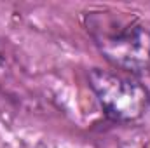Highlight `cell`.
I'll return each instance as SVG.
<instances>
[{"instance_id":"obj_1","label":"cell","mask_w":150,"mask_h":148,"mask_svg":"<svg viewBox=\"0 0 150 148\" xmlns=\"http://www.w3.org/2000/svg\"><path fill=\"white\" fill-rule=\"evenodd\" d=\"M87 33L113 66L133 75H150V30L127 12L94 9L84 16Z\"/></svg>"},{"instance_id":"obj_2","label":"cell","mask_w":150,"mask_h":148,"mask_svg":"<svg viewBox=\"0 0 150 148\" xmlns=\"http://www.w3.org/2000/svg\"><path fill=\"white\" fill-rule=\"evenodd\" d=\"M89 84L107 117L119 122L136 120L150 103L149 91L134 78L94 68L89 72Z\"/></svg>"}]
</instances>
